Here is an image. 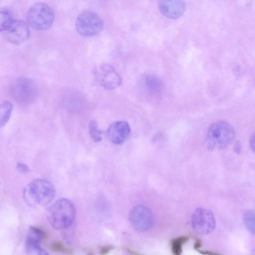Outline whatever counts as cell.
<instances>
[{
	"label": "cell",
	"mask_w": 255,
	"mask_h": 255,
	"mask_svg": "<svg viewBox=\"0 0 255 255\" xmlns=\"http://www.w3.org/2000/svg\"><path fill=\"white\" fill-rule=\"evenodd\" d=\"M130 132V127L126 121H119L112 123L106 131L108 139L115 144H121L127 139Z\"/></svg>",
	"instance_id": "7c38bea8"
},
{
	"label": "cell",
	"mask_w": 255,
	"mask_h": 255,
	"mask_svg": "<svg viewBox=\"0 0 255 255\" xmlns=\"http://www.w3.org/2000/svg\"><path fill=\"white\" fill-rule=\"evenodd\" d=\"M191 225L196 233L207 235L215 229L216 220L213 214L210 210L198 208L192 215Z\"/></svg>",
	"instance_id": "52a82bcc"
},
{
	"label": "cell",
	"mask_w": 255,
	"mask_h": 255,
	"mask_svg": "<svg viewBox=\"0 0 255 255\" xmlns=\"http://www.w3.org/2000/svg\"><path fill=\"white\" fill-rule=\"evenodd\" d=\"M45 234L41 229L30 227L25 242V250L28 254L45 255L47 253L40 246L41 242L45 238Z\"/></svg>",
	"instance_id": "8fae6325"
},
{
	"label": "cell",
	"mask_w": 255,
	"mask_h": 255,
	"mask_svg": "<svg viewBox=\"0 0 255 255\" xmlns=\"http://www.w3.org/2000/svg\"><path fill=\"white\" fill-rule=\"evenodd\" d=\"M95 79L99 85L108 90H115L120 87L122 80L111 65L103 64L98 67L94 73Z\"/></svg>",
	"instance_id": "ba28073f"
},
{
	"label": "cell",
	"mask_w": 255,
	"mask_h": 255,
	"mask_svg": "<svg viewBox=\"0 0 255 255\" xmlns=\"http://www.w3.org/2000/svg\"><path fill=\"white\" fill-rule=\"evenodd\" d=\"M50 248L53 251L56 252L64 253L66 254H71L72 253L70 249L66 248L60 241L53 242L51 245Z\"/></svg>",
	"instance_id": "ffe728a7"
},
{
	"label": "cell",
	"mask_w": 255,
	"mask_h": 255,
	"mask_svg": "<svg viewBox=\"0 0 255 255\" xmlns=\"http://www.w3.org/2000/svg\"><path fill=\"white\" fill-rule=\"evenodd\" d=\"M16 169L21 173H27L30 170L29 167L26 164L21 162L17 163Z\"/></svg>",
	"instance_id": "44dd1931"
},
{
	"label": "cell",
	"mask_w": 255,
	"mask_h": 255,
	"mask_svg": "<svg viewBox=\"0 0 255 255\" xmlns=\"http://www.w3.org/2000/svg\"><path fill=\"white\" fill-rule=\"evenodd\" d=\"M244 223L248 231L251 233H255V215L252 211L247 212L244 216Z\"/></svg>",
	"instance_id": "d6986e66"
},
{
	"label": "cell",
	"mask_w": 255,
	"mask_h": 255,
	"mask_svg": "<svg viewBox=\"0 0 255 255\" xmlns=\"http://www.w3.org/2000/svg\"><path fill=\"white\" fill-rule=\"evenodd\" d=\"M146 88L151 94H159L162 88V83L160 79L154 75H146L144 79Z\"/></svg>",
	"instance_id": "5bb4252c"
},
{
	"label": "cell",
	"mask_w": 255,
	"mask_h": 255,
	"mask_svg": "<svg viewBox=\"0 0 255 255\" xmlns=\"http://www.w3.org/2000/svg\"><path fill=\"white\" fill-rule=\"evenodd\" d=\"M11 94L18 103L22 105L31 103L37 94V88L34 81L27 78H19L12 84Z\"/></svg>",
	"instance_id": "8992f818"
},
{
	"label": "cell",
	"mask_w": 255,
	"mask_h": 255,
	"mask_svg": "<svg viewBox=\"0 0 255 255\" xmlns=\"http://www.w3.org/2000/svg\"><path fill=\"white\" fill-rule=\"evenodd\" d=\"M113 247L111 246H103L100 248V253L101 255H105L109 253L113 249Z\"/></svg>",
	"instance_id": "7402d4cb"
},
{
	"label": "cell",
	"mask_w": 255,
	"mask_h": 255,
	"mask_svg": "<svg viewBox=\"0 0 255 255\" xmlns=\"http://www.w3.org/2000/svg\"><path fill=\"white\" fill-rule=\"evenodd\" d=\"M29 29L27 23L21 20H14L2 31L4 37L9 42L20 44L27 39Z\"/></svg>",
	"instance_id": "30bf717a"
},
{
	"label": "cell",
	"mask_w": 255,
	"mask_h": 255,
	"mask_svg": "<svg viewBox=\"0 0 255 255\" xmlns=\"http://www.w3.org/2000/svg\"><path fill=\"white\" fill-rule=\"evenodd\" d=\"M13 19L10 12L4 9H0V31L4 30Z\"/></svg>",
	"instance_id": "e0dca14e"
},
{
	"label": "cell",
	"mask_w": 255,
	"mask_h": 255,
	"mask_svg": "<svg viewBox=\"0 0 255 255\" xmlns=\"http://www.w3.org/2000/svg\"><path fill=\"white\" fill-rule=\"evenodd\" d=\"M103 25L102 19L97 13L86 11L77 17L76 29L80 35L90 37L98 34L103 28Z\"/></svg>",
	"instance_id": "5b68a950"
},
{
	"label": "cell",
	"mask_w": 255,
	"mask_h": 255,
	"mask_svg": "<svg viewBox=\"0 0 255 255\" xmlns=\"http://www.w3.org/2000/svg\"><path fill=\"white\" fill-rule=\"evenodd\" d=\"M55 189L51 182L45 179H36L24 188L23 198L30 207L46 205L53 199Z\"/></svg>",
	"instance_id": "6da1fadb"
},
{
	"label": "cell",
	"mask_w": 255,
	"mask_h": 255,
	"mask_svg": "<svg viewBox=\"0 0 255 255\" xmlns=\"http://www.w3.org/2000/svg\"><path fill=\"white\" fill-rule=\"evenodd\" d=\"M188 240L186 237H181L174 239L171 243L172 252L174 254L180 255L184 244Z\"/></svg>",
	"instance_id": "ac0fdd59"
},
{
	"label": "cell",
	"mask_w": 255,
	"mask_h": 255,
	"mask_svg": "<svg viewBox=\"0 0 255 255\" xmlns=\"http://www.w3.org/2000/svg\"><path fill=\"white\" fill-rule=\"evenodd\" d=\"M27 19L29 25L33 29L45 30L52 25L54 20V13L48 4L38 2L30 7Z\"/></svg>",
	"instance_id": "277c9868"
},
{
	"label": "cell",
	"mask_w": 255,
	"mask_h": 255,
	"mask_svg": "<svg viewBox=\"0 0 255 255\" xmlns=\"http://www.w3.org/2000/svg\"><path fill=\"white\" fill-rule=\"evenodd\" d=\"M250 144L251 148L252 149V150L253 151H254L255 150V134H253L251 137V138L250 140Z\"/></svg>",
	"instance_id": "cb8c5ba5"
},
{
	"label": "cell",
	"mask_w": 255,
	"mask_h": 255,
	"mask_svg": "<svg viewBox=\"0 0 255 255\" xmlns=\"http://www.w3.org/2000/svg\"><path fill=\"white\" fill-rule=\"evenodd\" d=\"M234 149L235 152H236L237 153H239L240 152L241 150V144L239 141H237L236 143H235L234 147Z\"/></svg>",
	"instance_id": "603a6c76"
},
{
	"label": "cell",
	"mask_w": 255,
	"mask_h": 255,
	"mask_svg": "<svg viewBox=\"0 0 255 255\" xmlns=\"http://www.w3.org/2000/svg\"><path fill=\"white\" fill-rule=\"evenodd\" d=\"M89 134L92 139L95 142L101 141L102 139V131L99 129L97 122L95 120H91L88 125Z\"/></svg>",
	"instance_id": "2e32d148"
},
{
	"label": "cell",
	"mask_w": 255,
	"mask_h": 255,
	"mask_svg": "<svg viewBox=\"0 0 255 255\" xmlns=\"http://www.w3.org/2000/svg\"><path fill=\"white\" fill-rule=\"evenodd\" d=\"M76 216L74 205L66 198H61L52 204L47 211V218L51 226L64 229L73 223Z\"/></svg>",
	"instance_id": "7a4b0ae2"
},
{
	"label": "cell",
	"mask_w": 255,
	"mask_h": 255,
	"mask_svg": "<svg viewBox=\"0 0 255 255\" xmlns=\"http://www.w3.org/2000/svg\"><path fill=\"white\" fill-rule=\"evenodd\" d=\"M235 130L232 126L225 121H218L208 128L206 139L210 149H221L228 146L233 140Z\"/></svg>",
	"instance_id": "3957f363"
},
{
	"label": "cell",
	"mask_w": 255,
	"mask_h": 255,
	"mask_svg": "<svg viewBox=\"0 0 255 255\" xmlns=\"http://www.w3.org/2000/svg\"><path fill=\"white\" fill-rule=\"evenodd\" d=\"M158 8L165 16L177 19L184 14L186 3L184 0H159Z\"/></svg>",
	"instance_id": "4fadbf2b"
},
{
	"label": "cell",
	"mask_w": 255,
	"mask_h": 255,
	"mask_svg": "<svg viewBox=\"0 0 255 255\" xmlns=\"http://www.w3.org/2000/svg\"><path fill=\"white\" fill-rule=\"evenodd\" d=\"M129 222L131 227L138 232L148 230L153 221V214L150 209L143 205L134 206L129 214Z\"/></svg>",
	"instance_id": "9c48e42d"
},
{
	"label": "cell",
	"mask_w": 255,
	"mask_h": 255,
	"mask_svg": "<svg viewBox=\"0 0 255 255\" xmlns=\"http://www.w3.org/2000/svg\"><path fill=\"white\" fill-rule=\"evenodd\" d=\"M12 111V104L5 101L0 104V128L9 121Z\"/></svg>",
	"instance_id": "9a60e30c"
}]
</instances>
